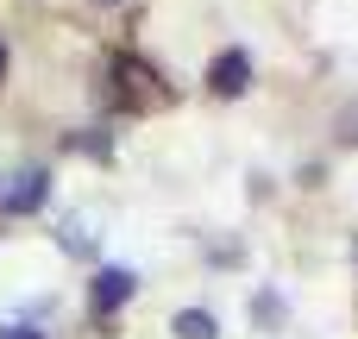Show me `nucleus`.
<instances>
[{"mask_svg": "<svg viewBox=\"0 0 358 339\" xmlns=\"http://www.w3.org/2000/svg\"><path fill=\"white\" fill-rule=\"evenodd\" d=\"M352 271H358V245H352Z\"/></svg>", "mask_w": 358, "mask_h": 339, "instance_id": "nucleus-7", "label": "nucleus"}, {"mask_svg": "<svg viewBox=\"0 0 358 339\" xmlns=\"http://www.w3.org/2000/svg\"><path fill=\"white\" fill-rule=\"evenodd\" d=\"M44 195H50V176H44V170H19L13 189H0V208H6V214H38Z\"/></svg>", "mask_w": 358, "mask_h": 339, "instance_id": "nucleus-1", "label": "nucleus"}, {"mask_svg": "<svg viewBox=\"0 0 358 339\" xmlns=\"http://www.w3.org/2000/svg\"><path fill=\"white\" fill-rule=\"evenodd\" d=\"M0 339H38L31 327H0Z\"/></svg>", "mask_w": 358, "mask_h": 339, "instance_id": "nucleus-5", "label": "nucleus"}, {"mask_svg": "<svg viewBox=\"0 0 358 339\" xmlns=\"http://www.w3.org/2000/svg\"><path fill=\"white\" fill-rule=\"evenodd\" d=\"M0 75H6V44H0Z\"/></svg>", "mask_w": 358, "mask_h": 339, "instance_id": "nucleus-6", "label": "nucleus"}, {"mask_svg": "<svg viewBox=\"0 0 358 339\" xmlns=\"http://www.w3.org/2000/svg\"><path fill=\"white\" fill-rule=\"evenodd\" d=\"M132 289H138V277L120 271V264H107V271L94 277V296H88V302H94V315H113L120 302H132Z\"/></svg>", "mask_w": 358, "mask_h": 339, "instance_id": "nucleus-3", "label": "nucleus"}, {"mask_svg": "<svg viewBox=\"0 0 358 339\" xmlns=\"http://www.w3.org/2000/svg\"><path fill=\"white\" fill-rule=\"evenodd\" d=\"M170 333H176V339H214V315H201V308H182V315L170 321Z\"/></svg>", "mask_w": 358, "mask_h": 339, "instance_id": "nucleus-4", "label": "nucleus"}, {"mask_svg": "<svg viewBox=\"0 0 358 339\" xmlns=\"http://www.w3.org/2000/svg\"><path fill=\"white\" fill-rule=\"evenodd\" d=\"M208 88H214V94H245V88H252V57H245V50H220L214 69H208Z\"/></svg>", "mask_w": 358, "mask_h": 339, "instance_id": "nucleus-2", "label": "nucleus"}]
</instances>
